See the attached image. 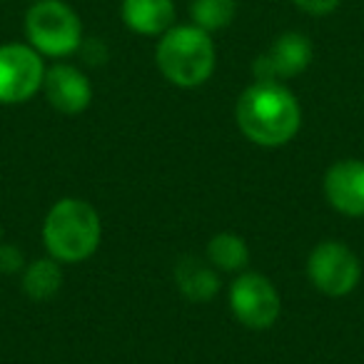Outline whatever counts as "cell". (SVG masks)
<instances>
[{"label": "cell", "instance_id": "1", "mask_svg": "<svg viewBox=\"0 0 364 364\" xmlns=\"http://www.w3.org/2000/svg\"><path fill=\"white\" fill-rule=\"evenodd\" d=\"M302 105L287 82L252 80L235 102L237 130L264 150L289 145L302 130Z\"/></svg>", "mask_w": 364, "mask_h": 364}, {"label": "cell", "instance_id": "2", "mask_svg": "<svg viewBox=\"0 0 364 364\" xmlns=\"http://www.w3.org/2000/svg\"><path fill=\"white\" fill-rule=\"evenodd\" d=\"M41 237L46 252L60 264L85 262L102 242V218L87 200L60 198L48 208Z\"/></svg>", "mask_w": 364, "mask_h": 364}, {"label": "cell", "instance_id": "3", "mask_svg": "<svg viewBox=\"0 0 364 364\" xmlns=\"http://www.w3.org/2000/svg\"><path fill=\"white\" fill-rule=\"evenodd\" d=\"M155 68L170 85L180 90L203 87L218 68V48L213 36L193 23L185 26L175 23L170 31L157 38Z\"/></svg>", "mask_w": 364, "mask_h": 364}, {"label": "cell", "instance_id": "4", "mask_svg": "<svg viewBox=\"0 0 364 364\" xmlns=\"http://www.w3.org/2000/svg\"><path fill=\"white\" fill-rule=\"evenodd\" d=\"M23 31L28 46L53 60L75 55L85 41L80 16L65 0H33L23 18Z\"/></svg>", "mask_w": 364, "mask_h": 364}, {"label": "cell", "instance_id": "5", "mask_svg": "<svg viewBox=\"0 0 364 364\" xmlns=\"http://www.w3.org/2000/svg\"><path fill=\"white\" fill-rule=\"evenodd\" d=\"M228 302L232 317L252 332L272 329L282 317V294L277 284L267 274L255 272V269L235 274L228 289Z\"/></svg>", "mask_w": 364, "mask_h": 364}, {"label": "cell", "instance_id": "6", "mask_svg": "<svg viewBox=\"0 0 364 364\" xmlns=\"http://www.w3.org/2000/svg\"><path fill=\"white\" fill-rule=\"evenodd\" d=\"M307 277L324 297H347L362 282V259L342 240H322L307 255Z\"/></svg>", "mask_w": 364, "mask_h": 364}, {"label": "cell", "instance_id": "7", "mask_svg": "<svg viewBox=\"0 0 364 364\" xmlns=\"http://www.w3.org/2000/svg\"><path fill=\"white\" fill-rule=\"evenodd\" d=\"M46 58L28 43L0 46V105H23L43 92Z\"/></svg>", "mask_w": 364, "mask_h": 364}, {"label": "cell", "instance_id": "8", "mask_svg": "<svg viewBox=\"0 0 364 364\" xmlns=\"http://www.w3.org/2000/svg\"><path fill=\"white\" fill-rule=\"evenodd\" d=\"M314 60V46L304 33L284 31L267 46V50L259 53L252 60L255 80L289 82L307 73Z\"/></svg>", "mask_w": 364, "mask_h": 364}, {"label": "cell", "instance_id": "9", "mask_svg": "<svg viewBox=\"0 0 364 364\" xmlns=\"http://www.w3.org/2000/svg\"><path fill=\"white\" fill-rule=\"evenodd\" d=\"M327 205L344 218H364V160L347 157L327 167L322 180Z\"/></svg>", "mask_w": 364, "mask_h": 364}, {"label": "cell", "instance_id": "10", "mask_svg": "<svg viewBox=\"0 0 364 364\" xmlns=\"http://www.w3.org/2000/svg\"><path fill=\"white\" fill-rule=\"evenodd\" d=\"M43 95L60 115H80L92 102V82L77 65L55 63L46 70Z\"/></svg>", "mask_w": 364, "mask_h": 364}, {"label": "cell", "instance_id": "11", "mask_svg": "<svg viewBox=\"0 0 364 364\" xmlns=\"http://www.w3.org/2000/svg\"><path fill=\"white\" fill-rule=\"evenodd\" d=\"M120 21L135 36L160 38L177 23L175 0H120Z\"/></svg>", "mask_w": 364, "mask_h": 364}, {"label": "cell", "instance_id": "12", "mask_svg": "<svg viewBox=\"0 0 364 364\" xmlns=\"http://www.w3.org/2000/svg\"><path fill=\"white\" fill-rule=\"evenodd\" d=\"M175 287L182 297L188 302H213L220 294V287H223V279H220V272L203 257H195V255H188V257L177 259L175 264Z\"/></svg>", "mask_w": 364, "mask_h": 364}, {"label": "cell", "instance_id": "13", "mask_svg": "<svg viewBox=\"0 0 364 364\" xmlns=\"http://www.w3.org/2000/svg\"><path fill=\"white\" fill-rule=\"evenodd\" d=\"M65 282V272H63V264L58 259L38 257L31 259L26 264V269L21 272V287L26 292V297H31L33 302H48L63 289Z\"/></svg>", "mask_w": 364, "mask_h": 364}, {"label": "cell", "instance_id": "14", "mask_svg": "<svg viewBox=\"0 0 364 364\" xmlns=\"http://www.w3.org/2000/svg\"><path fill=\"white\" fill-rule=\"evenodd\" d=\"M205 259L220 274H240L250 264V245L237 232H218L205 247Z\"/></svg>", "mask_w": 364, "mask_h": 364}, {"label": "cell", "instance_id": "15", "mask_svg": "<svg viewBox=\"0 0 364 364\" xmlns=\"http://www.w3.org/2000/svg\"><path fill=\"white\" fill-rule=\"evenodd\" d=\"M237 18V0H190V23L205 33H220Z\"/></svg>", "mask_w": 364, "mask_h": 364}, {"label": "cell", "instance_id": "16", "mask_svg": "<svg viewBox=\"0 0 364 364\" xmlns=\"http://www.w3.org/2000/svg\"><path fill=\"white\" fill-rule=\"evenodd\" d=\"M26 255L18 245L0 242V272L3 274H21L26 269Z\"/></svg>", "mask_w": 364, "mask_h": 364}, {"label": "cell", "instance_id": "17", "mask_svg": "<svg viewBox=\"0 0 364 364\" xmlns=\"http://www.w3.org/2000/svg\"><path fill=\"white\" fill-rule=\"evenodd\" d=\"M299 13L304 16H312V18H324V16H332L339 6H342V0H289Z\"/></svg>", "mask_w": 364, "mask_h": 364}, {"label": "cell", "instance_id": "18", "mask_svg": "<svg viewBox=\"0 0 364 364\" xmlns=\"http://www.w3.org/2000/svg\"><path fill=\"white\" fill-rule=\"evenodd\" d=\"M31 3H33V0H31Z\"/></svg>", "mask_w": 364, "mask_h": 364}]
</instances>
